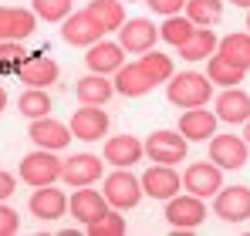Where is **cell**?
<instances>
[{
	"label": "cell",
	"instance_id": "obj_4",
	"mask_svg": "<svg viewBox=\"0 0 250 236\" xmlns=\"http://www.w3.org/2000/svg\"><path fill=\"white\" fill-rule=\"evenodd\" d=\"M142 199V179H135L128 169H115L105 176V202L112 209H132Z\"/></svg>",
	"mask_w": 250,
	"mask_h": 236
},
{
	"label": "cell",
	"instance_id": "obj_42",
	"mask_svg": "<svg viewBox=\"0 0 250 236\" xmlns=\"http://www.w3.org/2000/svg\"><path fill=\"white\" fill-rule=\"evenodd\" d=\"M247 27H250V14H247ZM247 34H250V31H247Z\"/></svg>",
	"mask_w": 250,
	"mask_h": 236
},
{
	"label": "cell",
	"instance_id": "obj_15",
	"mask_svg": "<svg viewBox=\"0 0 250 236\" xmlns=\"http://www.w3.org/2000/svg\"><path fill=\"white\" fill-rule=\"evenodd\" d=\"M58 75H61V68L47 54H27L24 64L17 68V78L24 81L27 88H51L58 81Z\"/></svg>",
	"mask_w": 250,
	"mask_h": 236
},
{
	"label": "cell",
	"instance_id": "obj_9",
	"mask_svg": "<svg viewBox=\"0 0 250 236\" xmlns=\"http://www.w3.org/2000/svg\"><path fill=\"white\" fill-rule=\"evenodd\" d=\"M27 135H31V142H34L38 149H47V152H61V149H68L71 138H75L68 125H61L58 118H51V115L34 118L31 128H27Z\"/></svg>",
	"mask_w": 250,
	"mask_h": 236
},
{
	"label": "cell",
	"instance_id": "obj_37",
	"mask_svg": "<svg viewBox=\"0 0 250 236\" xmlns=\"http://www.w3.org/2000/svg\"><path fill=\"white\" fill-rule=\"evenodd\" d=\"M146 3L152 7V14H163V17H172L186 7V0H146Z\"/></svg>",
	"mask_w": 250,
	"mask_h": 236
},
{
	"label": "cell",
	"instance_id": "obj_12",
	"mask_svg": "<svg viewBox=\"0 0 250 236\" xmlns=\"http://www.w3.org/2000/svg\"><path fill=\"white\" fill-rule=\"evenodd\" d=\"M146 156L152 162H159V165H176V162L186 158V138L179 132H169V128L152 132L146 138Z\"/></svg>",
	"mask_w": 250,
	"mask_h": 236
},
{
	"label": "cell",
	"instance_id": "obj_36",
	"mask_svg": "<svg viewBox=\"0 0 250 236\" xmlns=\"http://www.w3.org/2000/svg\"><path fill=\"white\" fill-rule=\"evenodd\" d=\"M17 230H21V216H17V209H10V206L0 202V236H14Z\"/></svg>",
	"mask_w": 250,
	"mask_h": 236
},
{
	"label": "cell",
	"instance_id": "obj_22",
	"mask_svg": "<svg viewBox=\"0 0 250 236\" xmlns=\"http://www.w3.org/2000/svg\"><path fill=\"white\" fill-rule=\"evenodd\" d=\"M115 91L119 95H125V98H142V95H149L156 84H152V78L139 68V64H122L119 71H115Z\"/></svg>",
	"mask_w": 250,
	"mask_h": 236
},
{
	"label": "cell",
	"instance_id": "obj_10",
	"mask_svg": "<svg viewBox=\"0 0 250 236\" xmlns=\"http://www.w3.org/2000/svg\"><path fill=\"white\" fill-rule=\"evenodd\" d=\"M156 40H159V27L149 17H132L119 27V44L128 54H146L156 47Z\"/></svg>",
	"mask_w": 250,
	"mask_h": 236
},
{
	"label": "cell",
	"instance_id": "obj_3",
	"mask_svg": "<svg viewBox=\"0 0 250 236\" xmlns=\"http://www.w3.org/2000/svg\"><path fill=\"white\" fill-rule=\"evenodd\" d=\"M166 219L176 233H189V230H196L207 219V206H203V199L193 196V193H186V196L176 193L172 199H166Z\"/></svg>",
	"mask_w": 250,
	"mask_h": 236
},
{
	"label": "cell",
	"instance_id": "obj_34",
	"mask_svg": "<svg viewBox=\"0 0 250 236\" xmlns=\"http://www.w3.org/2000/svg\"><path fill=\"white\" fill-rule=\"evenodd\" d=\"M31 10L38 14V20H47V24H58L68 14H75L71 0H31Z\"/></svg>",
	"mask_w": 250,
	"mask_h": 236
},
{
	"label": "cell",
	"instance_id": "obj_20",
	"mask_svg": "<svg viewBox=\"0 0 250 236\" xmlns=\"http://www.w3.org/2000/svg\"><path fill=\"white\" fill-rule=\"evenodd\" d=\"M142 193L152 199H172L179 193V176H176V169L172 165H152V169H146V176H142Z\"/></svg>",
	"mask_w": 250,
	"mask_h": 236
},
{
	"label": "cell",
	"instance_id": "obj_17",
	"mask_svg": "<svg viewBox=\"0 0 250 236\" xmlns=\"http://www.w3.org/2000/svg\"><path fill=\"white\" fill-rule=\"evenodd\" d=\"M38 31V14L24 7H0V40H24Z\"/></svg>",
	"mask_w": 250,
	"mask_h": 236
},
{
	"label": "cell",
	"instance_id": "obj_33",
	"mask_svg": "<svg viewBox=\"0 0 250 236\" xmlns=\"http://www.w3.org/2000/svg\"><path fill=\"white\" fill-rule=\"evenodd\" d=\"M88 236H122L125 233V216L122 209H105L98 219H91L88 226Z\"/></svg>",
	"mask_w": 250,
	"mask_h": 236
},
{
	"label": "cell",
	"instance_id": "obj_27",
	"mask_svg": "<svg viewBox=\"0 0 250 236\" xmlns=\"http://www.w3.org/2000/svg\"><path fill=\"white\" fill-rule=\"evenodd\" d=\"M105 31H119L125 24V7L122 0H88V7H84Z\"/></svg>",
	"mask_w": 250,
	"mask_h": 236
},
{
	"label": "cell",
	"instance_id": "obj_24",
	"mask_svg": "<svg viewBox=\"0 0 250 236\" xmlns=\"http://www.w3.org/2000/svg\"><path fill=\"white\" fill-rule=\"evenodd\" d=\"M75 95H78L82 105H105L115 95V84L105 78V75H84L75 84Z\"/></svg>",
	"mask_w": 250,
	"mask_h": 236
},
{
	"label": "cell",
	"instance_id": "obj_31",
	"mask_svg": "<svg viewBox=\"0 0 250 236\" xmlns=\"http://www.w3.org/2000/svg\"><path fill=\"white\" fill-rule=\"evenodd\" d=\"M139 68L152 78V84H163V81L172 78V58H169V54H159L156 47L139 58Z\"/></svg>",
	"mask_w": 250,
	"mask_h": 236
},
{
	"label": "cell",
	"instance_id": "obj_21",
	"mask_svg": "<svg viewBox=\"0 0 250 236\" xmlns=\"http://www.w3.org/2000/svg\"><path fill=\"white\" fill-rule=\"evenodd\" d=\"M216 118L230 125H244L250 118V95L240 88H223L216 95Z\"/></svg>",
	"mask_w": 250,
	"mask_h": 236
},
{
	"label": "cell",
	"instance_id": "obj_1",
	"mask_svg": "<svg viewBox=\"0 0 250 236\" xmlns=\"http://www.w3.org/2000/svg\"><path fill=\"white\" fill-rule=\"evenodd\" d=\"M166 95L179 108H203L213 98V81L200 71H183V75H172L166 81Z\"/></svg>",
	"mask_w": 250,
	"mask_h": 236
},
{
	"label": "cell",
	"instance_id": "obj_29",
	"mask_svg": "<svg viewBox=\"0 0 250 236\" xmlns=\"http://www.w3.org/2000/svg\"><path fill=\"white\" fill-rule=\"evenodd\" d=\"M244 68H237V64H230L227 58H220V54H213L207 58V78L213 84H223V88H237L240 81H244Z\"/></svg>",
	"mask_w": 250,
	"mask_h": 236
},
{
	"label": "cell",
	"instance_id": "obj_41",
	"mask_svg": "<svg viewBox=\"0 0 250 236\" xmlns=\"http://www.w3.org/2000/svg\"><path fill=\"white\" fill-rule=\"evenodd\" d=\"M233 3H237V7H247V10H250V0H233Z\"/></svg>",
	"mask_w": 250,
	"mask_h": 236
},
{
	"label": "cell",
	"instance_id": "obj_43",
	"mask_svg": "<svg viewBox=\"0 0 250 236\" xmlns=\"http://www.w3.org/2000/svg\"><path fill=\"white\" fill-rule=\"evenodd\" d=\"M125 3H132V0H125Z\"/></svg>",
	"mask_w": 250,
	"mask_h": 236
},
{
	"label": "cell",
	"instance_id": "obj_16",
	"mask_svg": "<svg viewBox=\"0 0 250 236\" xmlns=\"http://www.w3.org/2000/svg\"><path fill=\"white\" fill-rule=\"evenodd\" d=\"M102 156H105L108 165H115V169H132L135 162H142L146 145L135 135H112V138H105V152Z\"/></svg>",
	"mask_w": 250,
	"mask_h": 236
},
{
	"label": "cell",
	"instance_id": "obj_39",
	"mask_svg": "<svg viewBox=\"0 0 250 236\" xmlns=\"http://www.w3.org/2000/svg\"><path fill=\"white\" fill-rule=\"evenodd\" d=\"M244 142H247V145H250V118H247V121H244Z\"/></svg>",
	"mask_w": 250,
	"mask_h": 236
},
{
	"label": "cell",
	"instance_id": "obj_7",
	"mask_svg": "<svg viewBox=\"0 0 250 236\" xmlns=\"http://www.w3.org/2000/svg\"><path fill=\"white\" fill-rule=\"evenodd\" d=\"M250 158V145L244 135H213L209 138V162L220 169H244Z\"/></svg>",
	"mask_w": 250,
	"mask_h": 236
},
{
	"label": "cell",
	"instance_id": "obj_23",
	"mask_svg": "<svg viewBox=\"0 0 250 236\" xmlns=\"http://www.w3.org/2000/svg\"><path fill=\"white\" fill-rule=\"evenodd\" d=\"M108 209V202H105V193H98V189H88L82 186L75 196H71V216L78 219V223H91V219H98L102 213Z\"/></svg>",
	"mask_w": 250,
	"mask_h": 236
},
{
	"label": "cell",
	"instance_id": "obj_11",
	"mask_svg": "<svg viewBox=\"0 0 250 236\" xmlns=\"http://www.w3.org/2000/svg\"><path fill=\"white\" fill-rule=\"evenodd\" d=\"M213 213L223 219V223H244L250 219V189L247 186H230L213 196Z\"/></svg>",
	"mask_w": 250,
	"mask_h": 236
},
{
	"label": "cell",
	"instance_id": "obj_8",
	"mask_svg": "<svg viewBox=\"0 0 250 236\" xmlns=\"http://www.w3.org/2000/svg\"><path fill=\"white\" fill-rule=\"evenodd\" d=\"M102 169H105V162H98V156L78 152V156L64 158V165H61V182L71 186V189H82V186H91V182L102 179Z\"/></svg>",
	"mask_w": 250,
	"mask_h": 236
},
{
	"label": "cell",
	"instance_id": "obj_13",
	"mask_svg": "<svg viewBox=\"0 0 250 236\" xmlns=\"http://www.w3.org/2000/svg\"><path fill=\"white\" fill-rule=\"evenodd\" d=\"M71 135L82 142H98L102 135H108V112L102 105H82L71 115Z\"/></svg>",
	"mask_w": 250,
	"mask_h": 236
},
{
	"label": "cell",
	"instance_id": "obj_19",
	"mask_svg": "<svg viewBox=\"0 0 250 236\" xmlns=\"http://www.w3.org/2000/svg\"><path fill=\"white\" fill-rule=\"evenodd\" d=\"M27 209H31L38 219L51 223V219H61V216H64V209H68V196H64L61 189H54V186H38L34 196L27 199Z\"/></svg>",
	"mask_w": 250,
	"mask_h": 236
},
{
	"label": "cell",
	"instance_id": "obj_26",
	"mask_svg": "<svg viewBox=\"0 0 250 236\" xmlns=\"http://www.w3.org/2000/svg\"><path fill=\"white\" fill-rule=\"evenodd\" d=\"M216 54L227 58L230 64L250 71V34H227V38L216 44Z\"/></svg>",
	"mask_w": 250,
	"mask_h": 236
},
{
	"label": "cell",
	"instance_id": "obj_28",
	"mask_svg": "<svg viewBox=\"0 0 250 236\" xmlns=\"http://www.w3.org/2000/svg\"><path fill=\"white\" fill-rule=\"evenodd\" d=\"M183 10L196 27H216L223 20V0H186Z\"/></svg>",
	"mask_w": 250,
	"mask_h": 236
},
{
	"label": "cell",
	"instance_id": "obj_40",
	"mask_svg": "<svg viewBox=\"0 0 250 236\" xmlns=\"http://www.w3.org/2000/svg\"><path fill=\"white\" fill-rule=\"evenodd\" d=\"M3 108H7V91L0 88V112H3Z\"/></svg>",
	"mask_w": 250,
	"mask_h": 236
},
{
	"label": "cell",
	"instance_id": "obj_38",
	"mask_svg": "<svg viewBox=\"0 0 250 236\" xmlns=\"http://www.w3.org/2000/svg\"><path fill=\"white\" fill-rule=\"evenodd\" d=\"M14 193H17V182H14V176L0 169V202H7V199L14 196Z\"/></svg>",
	"mask_w": 250,
	"mask_h": 236
},
{
	"label": "cell",
	"instance_id": "obj_25",
	"mask_svg": "<svg viewBox=\"0 0 250 236\" xmlns=\"http://www.w3.org/2000/svg\"><path fill=\"white\" fill-rule=\"evenodd\" d=\"M216 44H220V38L213 34V27H196L193 38L179 47V54H183L186 61H207V58L216 54Z\"/></svg>",
	"mask_w": 250,
	"mask_h": 236
},
{
	"label": "cell",
	"instance_id": "obj_18",
	"mask_svg": "<svg viewBox=\"0 0 250 236\" xmlns=\"http://www.w3.org/2000/svg\"><path fill=\"white\" fill-rule=\"evenodd\" d=\"M216 112H209V108H186L183 118H179V135L186 138V142H207L216 135Z\"/></svg>",
	"mask_w": 250,
	"mask_h": 236
},
{
	"label": "cell",
	"instance_id": "obj_35",
	"mask_svg": "<svg viewBox=\"0 0 250 236\" xmlns=\"http://www.w3.org/2000/svg\"><path fill=\"white\" fill-rule=\"evenodd\" d=\"M24 58H27V51L21 40H0V75H17Z\"/></svg>",
	"mask_w": 250,
	"mask_h": 236
},
{
	"label": "cell",
	"instance_id": "obj_30",
	"mask_svg": "<svg viewBox=\"0 0 250 236\" xmlns=\"http://www.w3.org/2000/svg\"><path fill=\"white\" fill-rule=\"evenodd\" d=\"M17 112L24 118H44V115H51V98H47V91L44 88H27L21 98H17Z\"/></svg>",
	"mask_w": 250,
	"mask_h": 236
},
{
	"label": "cell",
	"instance_id": "obj_32",
	"mask_svg": "<svg viewBox=\"0 0 250 236\" xmlns=\"http://www.w3.org/2000/svg\"><path fill=\"white\" fill-rule=\"evenodd\" d=\"M193 31H196V24H193L189 17L172 14V17H166V24L159 27V38L166 40V44H172V47H183L186 40L193 38Z\"/></svg>",
	"mask_w": 250,
	"mask_h": 236
},
{
	"label": "cell",
	"instance_id": "obj_6",
	"mask_svg": "<svg viewBox=\"0 0 250 236\" xmlns=\"http://www.w3.org/2000/svg\"><path fill=\"white\" fill-rule=\"evenodd\" d=\"M64 27H61V38L68 40L71 47H91V44H98V40L105 38L108 31L88 14V10H78V14H68L64 20H61Z\"/></svg>",
	"mask_w": 250,
	"mask_h": 236
},
{
	"label": "cell",
	"instance_id": "obj_5",
	"mask_svg": "<svg viewBox=\"0 0 250 236\" xmlns=\"http://www.w3.org/2000/svg\"><path fill=\"white\" fill-rule=\"evenodd\" d=\"M220 186H223V169L216 162H193L183 172V189L193 193V196H200V199L216 196Z\"/></svg>",
	"mask_w": 250,
	"mask_h": 236
},
{
	"label": "cell",
	"instance_id": "obj_2",
	"mask_svg": "<svg viewBox=\"0 0 250 236\" xmlns=\"http://www.w3.org/2000/svg\"><path fill=\"white\" fill-rule=\"evenodd\" d=\"M61 165H64V158H58L47 149H38V152L21 158V179L27 186H34V189L38 186H51V182L61 179Z\"/></svg>",
	"mask_w": 250,
	"mask_h": 236
},
{
	"label": "cell",
	"instance_id": "obj_14",
	"mask_svg": "<svg viewBox=\"0 0 250 236\" xmlns=\"http://www.w3.org/2000/svg\"><path fill=\"white\" fill-rule=\"evenodd\" d=\"M84 64L91 68V75H115L119 68L125 64V47L122 44H115V40H98V44H91L88 47V54H84Z\"/></svg>",
	"mask_w": 250,
	"mask_h": 236
}]
</instances>
